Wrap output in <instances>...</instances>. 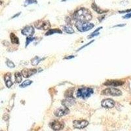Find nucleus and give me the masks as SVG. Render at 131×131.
I'll return each instance as SVG.
<instances>
[{
  "label": "nucleus",
  "instance_id": "nucleus-22",
  "mask_svg": "<svg viewBox=\"0 0 131 131\" xmlns=\"http://www.w3.org/2000/svg\"><path fill=\"white\" fill-rule=\"evenodd\" d=\"M33 81L31 80H26L20 85V88H25V87H27V86H28L29 85H31Z\"/></svg>",
  "mask_w": 131,
  "mask_h": 131
},
{
  "label": "nucleus",
  "instance_id": "nucleus-21",
  "mask_svg": "<svg viewBox=\"0 0 131 131\" xmlns=\"http://www.w3.org/2000/svg\"><path fill=\"white\" fill-rule=\"evenodd\" d=\"M73 91H74V88H70L68 90L66 91L64 93V96L66 98H70V97H73Z\"/></svg>",
  "mask_w": 131,
  "mask_h": 131
},
{
  "label": "nucleus",
  "instance_id": "nucleus-34",
  "mask_svg": "<svg viewBox=\"0 0 131 131\" xmlns=\"http://www.w3.org/2000/svg\"><path fill=\"white\" fill-rule=\"evenodd\" d=\"M104 18H105V16H101V17H99V18H98V20H99V21H100V22H101V21L103 19H104Z\"/></svg>",
  "mask_w": 131,
  "mask_h": 131
},
{
  "label": "nucleus",
  "instance_id": "nucleus-5",
  "mask_svg": "<svg viewBox=\"0 0 131 131\" xmlns=\"http://www.w3.org/2000/svg\"><path fill=\"white\" fill-rule=\"evenodd\" d=\"M34 26L36 28L38 29V30H50L51 24L47 20H38L35 23Z\"/></svg>",
  "mask_w": 131,
  "mask_h": 131
},
{
  "label": "nucleus",
  "instance_id": "nucleus-35",
  "mask_svg": "<svg viewBox=\"0 0 131 131\" xmlns=\"http://www.w3.org/2000/svg\"><path fill=\"white\" fill-rule=\"evenodd\" d=\"M66 1H67V0H62V2H66Z\"/></svg>",
  "mask_w": 131,
  "mask_h": 131
},
{
  "label": "nucleus",
  "instance_id": "nucleus-20",
  "mask_svg": "<svg viewBox=\"0 0 131 131\" xmlns=\"http://www.w3.org/2000/svg\"><path fill=\"white\" fill-rule=\"evenodd\" d=\"M15 83H21L22 80H23V75L20 72H16L15 73Z\"/></svg>",
  "mask_w": 131,
  "mask_h": 131
},
{
  "label": "nucleus",
  "instance_id": "nucleus-32",
  "mask_svg": "<svg viewBox=\"0 0 131 131\" xmlns=\"http://www.w3.org/2000/svg\"><path fill=\"white\" fill-rule=\"evenodd\" d=\"M126 26V24H118V25H115L114 26H113V28H117V27H124Z\"/></svg>",
  "mask_w": 131,
  "mask_h": 131
},
{
  "label": "nucleus",
  "instance_id": "nucleus-18",
  "mask_svg": "<svg viewBox=\"0 0 131 131\" xmlns=\"http://www.w3.org/2000/svg\"><path fill=\"white\" fill-rule=\"evenodd\" d=\"M10 41L13 44H16V45L19 44V39L14 33H10Z\"/></svg>",
  "mask_w": 131,
  "mask_h": 131
},
{
  "label": "nucleus",
  "instance_id": "nucleus-17",
  "mask_svg": "<svg viewBox=\"0 0 131 131\" xmlns=\"http://www.w3.org/2000/svg\"><path fill=\"white\" fill-rule=\"evenodd\" d=\"M62 33V31L61 30H60V29H50V30H49L47 31L46 34H45V36H51V35L54 34H61Z\"/></svg>",
  "mask_w": 131,
  "mask_h": 131
},
{
  "label": "nucleus",
  "instance_id": "nucleus-23",
  "mask_svg": "<svg viewBox=\"0 0 131 131\" xmlns=\"http://www.w3.org/2000/svg\"><path fill=\"white\" fill-rule=\"evenodd\" d=\"M36 39V37H34L33 36H28V37H26V44H25V47L26 48L28 46V45L30 44L31 42L34 41Z\"/></svg>",
  "mask_w": 131,
  "mask_h": 131
},
{
  "label": "nucleus",
  "instance_id": "nucleus-19",
  "mask_svg": "<svg viewBox=\"0 0 131 131\" xmlns=\"http://www.w3.org/2000/svg\"><path fill=\"white\" fill-rule=\"evenodd\" d=\"M63 31H64V32L67 33V34H73V33L75 32L73 28L70 25L64 26H63Z\"/></svg>",
  "mask_w": 131,
  "mask_h": 131
},
{
  "label": "nucleus",
  "instance_id": "nucleus-28",
  "mask_svg": "<svg viewBox=\"0 0 131 131\" xmlns=\"http://www.w3.org/2000/svg\"><path fill=\"white\" fill-rule=\"evenodd\" d=\"M119 13H131V9H126V10H119Z\"/></svg>",
  "mask_w": 131,
  "mask_h": 131
},
{
  "label": "nucleus",
  "instance_id": "nucleus-9",
  "mask_svg": "<svg viewBox=\"0 0 131 131\" xmlns=\"http://www.w3.org/2000/svg\"><path fill=\"white\" fill-rule=\"evenodd\" d=\"M115 105V102L113 99L111 98H106L102 101L101 106L103 107H106V108H112Z\"/></svg>",
  "mask_w": 131,
  "mask_h": 131
},
{
  "label": "nucleus",
  "instance_id": "nucleus-15",
  "mask_svg": "<svg viewBox=\"0 0 131 131\" xmlns=\"http://www.w3.org/2000/svg\"><path fill=\"white\" fill-rule=\"evenodd\" d=\"M91 7H92V9H93L95 12H96L98 14H103L108 11V10H104V9H102L101 8L99 7L96 4L95 2H94V3H92V5H91Z\"/></svg>",
  "mask_w": 131,
  "mask_h": 131
},
{
  "label": "nucleus",
  "instance_id": "nucleus-8",
  "mask_svg": "<svg viewBox=\"0 0 131 131\" xmlns=\"http://www.w3.org/2000/svg\"><path fill=\"white\" fill-rule=\"evenodd\" d=\"M38 70L37 69H29V68H24L21 71V73L24 78H28L31 76L34 75L37 73Z\"/></svg>",
  "mask_w": 131,
  "mask_h": 131
},
{
  "label": "nucleus",
  "instance_id": "nucleus-1",
  "mask_svg": "<svg viewBox=\"0 0 131 131\" xmlns=\"http://www.w3.org/2000/svg\"><path fill=\"white\" fill-rule=\"evenodd\" d=\"M92 18L91 12L85 7H81L73 13V19L74 20L81 22H89Z\"/></svg>",
  "mask_w": 131,
  "mask_h": 131
},
{
  "label": "nucleus",
  "instance_id": "nucleus-16",
  "mask_svg": "<svg viewBox=\"0 0 131 131\" xmlns=\"http://www.w3.org/2000/svg\"><path fill=\"white\" fill-rule=\"evenodd\" d=\"M45 58H40L39 57H37V56H36V57H35L34 58L31 59V65L34 66H36L38 65V64H39V63L42 61V60H45Z\"/></svg>",
  "mask_w": 131,
  "mask_h": 131
},
{
  "label": "nucleus",
  "instance_id": "nucleus-11",
  "mask_svg": "<svg viewBox=\"0 0 131 131\" xmlns=\"http://www.w3.org/2000/svg\"><path fill=\"white\" fill-rule=\"evenodd\" d=\"M75 104V99L73 97H70V98H66L64 100L62 101V104L63 106L66 107H70L71 106H73Z\"/></svg>",
  "mask_w": 131,
  "mask_h": 131
},
{
  "label": "nucleus",
  "instance_id": "nucleus-14",
  "mask_svg": "<svg viewBox=\"0 0 131 131\" xmlns=\"http://www.w3.org/2000/svg\"><path fill=\"white\" fill-rule=\"evenodd\" d=\"M4 80L5 83V85L7 86L8 88H10L13 85V83L12 80H11V73H7L5 75L4 77Z\"/></svg>",
  "mask_w": 131,
  "mask_h": 131
},
{
  "label": "nucleus",
  "instance_id": "nucleus-13",
  "mask_svg": "<svg viewBox=\"0 0 131 131\" xmlns=\"http://www.w3.org/2000/svg\"><path fill=\"white\" fill-rule=\"evenodd\" d=\"M124 82L119 80H108L105 82L104 85L108 86H119L123 85Z\"/></svg>",
  "mask_w": 131,
  "mask_h": 131
},
{
  "label": "nucleus",
  "instance_id": "nucleus-12",
  "mask_svg": "<svg viewBox=\"0 0 131 131\" xmlns=\"http://www.w3.org/2000/svg\"><path fill=\"white\" fill-rule=\"evenodd\" d=\"M51 127L55 131L60 130L64 127V125L63 123L60 122L59 121H54L50 124Z\"/></svg>",
  "mask_w": 131,
  "mask_h": 131
},
{
  "label": "nucleus",
  "instance_id": "nucleus-31",
  "mask_svg": "<svg viewBox=\"0 0 131 131\" xmlns=\"http://www.w3.org/2000/svg\"><path fill=\"white\" fill-rule=\"evenodd\" d=\"M75 58V56H73V55L68 56V57H65V58H64V59H66V60H70V59H72V58Z\"/></svg>",
  "mask_w": 131,
  "mask_h": 131
},
{
  "label": "nucleus",
  "instance_id": "nucleus-26",
  "mask_svg": "<svg viewBox=\"0 0 131 131\" xmlns=\"http://www.w3.org/2000/svg\"><path fill=\"white\" fill-rule=\"evenodd\" d=\"M99 34H100V33L99 32H94V31H93V32L91 33V35H89L87 37H88L89 39H91V38H92V37H95V36H98Z\"/></svg>",
  "mask_w": 131,
  "mask_h": 131
},
{
  "label": "nucleus",
  "instance_id": "nucleus-25",
  "mask_svg": "<svg viewBox=\"0 0 131 131\" xmlns=\"http://www.w3.org/2000/svg\"><path fill=\"white\" fill-rule=\"evenodd\" d=\"M6 65L8 67L10 68H14L15 67V64L11 60L8 59H7L6 60Z\"/></svg>",
  "mask_w": 131,
  "mask_h": 131
},
{
  "label": "nucleus",
  "instance_id": "nucleus-4",
  "mask_svg": "<svg viewBox=\"0 0 131 131\" xmlns=\"http://www.w3.org/2000/svg\"><path fill=\"white\" fill-rule=\"evenodd\" d=\"M102 94L104 95L113 96H119L122 95V92L121 90L118 89L114 88V87H110V88L106 89L105 90L102 91Z\"/></svg>",
  "mask_w": 131,
  "mask_h": 131
},
{
  "label": "nucleus",
  "instance_id": "nucleus-24",
  "mask_svg": "<svg viewBox=\"0 0 131 131\" xmlns=\"http://www.w3.org/2000/svg\"><path fill=\"white\" fill-rule=\"evenodd\" d=\"M37 0H25V2H24V7L28 6L29 5L37 4Z\"/></svg>",
  "mask_w": 131,
  "mask_h": 131
},
{
  "label": "nucleus",
  "instance_id": "nucleus-2",
  "mask_svg": "<svg viewBox=\"0 0 131 131\" xmlns=\"http://www.w3.org/2000/svg\"><path fill=\"white\" fill-rule=\"evenodd\" d=\"M76 28L78 29V31L81 32H86L94 27V24L89 22H81V21H77L75 23Z\"/></svg>",
  "mask_w": 131,
  "mask_h": 131
},
{
  "label": "nucleus",
  "instance_id": "nucleus-3",
  "mask_svg": "<svg viewBox=\"0 0 131 131\" xmlns=\"http://www.w3.org/2000/svg\"><path fill=\"white\" fill-rule=\"evenodd\" d=\"M93 93H94V90L92 88L83 86L78 89L77 92V96L83 99H86L89 98Z\"/></svg>",
  "mask_w": 131,
  "mask_h": 131
},
{
  "label": "nucleus",
  "instance_id": "nucleus-29",
  "mask_svg": "<svg viewBox=\"0 0 131 131\" xmlns=\"http://www.w3.org/2000/svg\"><path fill=\"white\" fill-rule=\"evenodd\" d=\"M123 18H125V19H128V18H131V13H127L125 16H123Z\"/></svg>",
  "mask_w": 131,
  "mask_h": 131
},
{
  "label": "nucleus",
  "instance_id": "nucleus-6",
  "mask_svg": "<svg viewBox=\"0 0 131 131\" xmlns=\"http://www.w3.org/2000/svg\"><path fill=\"white\" fill-rule=\"evenodd\" d=\"M89 125V122L86 120H75L73 122L74 128L78 129H83Z\"/></svg>",
  "mask_w": 131,
  "mask_h": 131
},
{
  "label": "nucleus",
  "instance_id": "nucleus-33",
  "mask_svg": "<svg viewBox=\"0 0 131 131\" xmlns=\"http://www.w3.org/2000/svg\"><path fill=\"white\" fill-rule=\"evenodd\" d=\"M20 13H18L16 14V15H15L13 16H12V17H11V19H13V18H15V17H18V16L20 15Z\"/></svg>",
  "mask_w": 131,
  "mask_h": 131
},
{
  "label": "nucleus",
  "instance_id": "nucleus-10",
  "mask_svg": "<svg viewBox=\"0 0 131 131\" xmlns=\"http://www.w3.org/2000/svg\"><path fill=\"white\" fill-rule=\"evenodd\" d=\"M69 113H70L69 109L64 106V107H60V108L57 109V110L54 112V114L55 116L60 117L64 116L68 114Z\"/></svg>",
  "mask_w": 131,
  "mask_h": 131
},
{
  "label": "nucleus",
  "instance_id": "nucleus-27",
  "mask_svg": "<svg viewBox=\"0 0 131 131\" xmlns=\"http://www.w3.org/2000/svg\"><path fill=\"white\" fill-rule=\"evenodd\" d=\"M94 40H92V41H90L89 43H87V44H86V45H83V46H82L81 47V48H79V49H78V51H77V52H78V51H81V49H83V48L86 47V46H88V45H89L90 44H91V43H93V42H94Z\"/></svg>",
  "mask_w": 131,
  "mask_h": 131
},
{
  "label": "nucleus",
  "instance_id": "nucleus-7",
  "mask_svg": "<svg viewBox=\"0 0 131 131\" xmlns=\"http://www.w3.org/2000/svg\"><path fill=\"white\" fill-rule=\"evenodd\" d=\"M21 33H22V34L27 36V37L33 36L35 33V29L32 26H26L21 30Z\"/></svg>",
  "mask_w": 131,
  "mask_h": 131
},
{
  "label": "nucleus",
  "instance_id": "nucleus-30",
  "mask_svg": "<svg viewBox=\"0 0 131 131\" xmlns=\"http://www.w3.org/2000/svg\"><path fill=\"white\" fill-rule=\"evenodd\" d=\"M120 4L123 5V6H126V5H127L128 4V1H126V0H124V1H122V2H120Z\"/></svg>",
  "mask_w": 131,
  "mask_h": 131
}]
</instances>
